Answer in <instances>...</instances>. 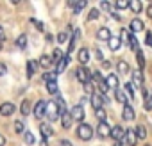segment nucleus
<instances>
[{
	"instance_id": "obj_23",
	"label": "nucleus",
	"mask_w": 152,
	"mask_h": 146,
	"mask_svg": "<svg viewBox=\"0 0 152 146\" xmlns=\"http://www.w3.org/2000/svg\"><path fill=\"white\" fill-rule=\"evenodd\" d=\"M124 93H125V96H127L129 102L134 100V86H132V82H125L124 84Z\"/></svg>"
},
{
	"instance_id": "obj_8",
	"label": "nucleus",
	"mask_w": 152,
	"mask_h": 146,
	"mask_svg": "<svg viewBox=\"0 0 152 146\" xmlns=\"http://www.w3.org/2000/svg\"><path fill=\"white\" fill-rule=\"evenodd\" d=\"M122 118H124V121H134V119H136V111H134V107L129 105V103H125L124 109H122Z\"/></svg>"
},
{
	"instance_id": "obj_39",
	"label": "nucleus",
	"mask_w": 152,
	"mask_h": 146,
	"mask_svg": "<svg viewBox=\"0 0 152 146\" xmlns=\"http://www.w3.org/2000/svg\"><path fill=\"white\" fill-rule=\"evenodd\" d=\"M83 89H84V93H86L88 96H93V84H91V82L84 84V86H83Z\"/></svg>"
},
{
	"instance_id": "obj_5",
	"label": "nucleus",
	"mask_w": 152,
	"mask_h": 146,
	"mask_svg": "<svg viewBox=\"0 0 152 146\" xmlns=\"http://www.w3.org/2000/svg\"><path fill=\"white\" fill-rule=\"evenodd\" d=\"M70 114H72V119L73 121H79V123H83L84 121V107L81 105V103H77V105H73L72 107V111H70Z\"/></svg>"
},
{
	"instance_id": "obj_7",
	"label": "nucleus",
	"mask_w": 152,
	"mask_h": 146,
	"mask_svg": "<svg viewBox=\"0 0 152 146\" xmlns=\"http://www.w3.org/2000/svg\"><path fill=\"white\" fill-rule=\"evenodd\" d=\"M143 30H145V23L140 18H132L131 23H129V32L131 34H138V32H143Z\"/></svg>"
},
{
	"instance_id": "obj_32",
	"label": "nucleus",
	"mask_w": 152,
	"mask_h": 146,
	"mask_svg": "<svg viewBox=\"0 0 152 146\" xmlns=\"http://www.w3.org/2000/svg\"><path fill=\"white\" fill-rule=\"evenodd\" d=\"M23 139H25V144H27V146H32V144L36 142V137H34V134H32L31 130H25Z\"/></svg>"
},
{
	"instance_id": "obj_31",
	"label": "nucleus",
	"mask_w": 152,
	"mask_h": 146,
	"mask_svg": "<svg viewBox=\"0 0 152 146\" xmlns=\"http://www.w3.org/2000/svg\"><path fill=\"white\" fill-rule=\"evenodd\" d=\"M115 98H116V102L122 103V105L127 103V96H125V93H124L122 89H116V91H115Z\"/></svg>"
},
{
	"instance_id": "obj_30",
	"label": "nucleus",
	"mask_w": 152,
	"mask_h": 146,
	"mask_svg": "<svg viewBox=\"0 0 152 146\" xmlns=\"http://www.w3.org/2000/svg\"><path fill=\"white\" fill-rule=\"evenodd\" d=\"M68 6H72V7H73V14H79V13H81V9H84V7L88 6V2H86V0H83V2H77V4L70 2Z\"/></svg>"
},
{
	"instance_id": "obj_21",
	"label": "nucleus",
	"mask_w": 152,
	"mask_h": 146,
	"mask_svg": "<svg viewBox=\"0 0 152 146\" xmlns=\"http://www.w3.org/2000/svg\"><path fill=\"white\" fill-rule=\"evenodd\" d=\"M129 9H131L134 14H140L141 9H143V4L140 2V0H129Z\"/></svg>"
},
{
	"instance_id": "obj_1",
	"label": "nucleus",
	"mask_w": 152,
	"mask_h": 146,
	"mask_svg": "<svg viewBox=\"0 0 152 146\" xmlns=\"http://www.w3.org/2000/svg\"><path fill=\"white\" fill-rule=\"evenodd\" d=\"M45 118L48 119V123H54L59 119V105L56 100H47V107H45Z\"/></svg>"
},
{
	"instance_id": "obj_52",
	"label": "nucleus",
	"mask_w": 152,
	"mask_h": 146,
	"mask_svg": "<svg viewBox=\"0 0 152 146\" xmlns=\"http://www.w3.org/2000/svg\"><path fill=\"white\" fill-rule=\"evenodd\" d=\"M39 146H48V141H47V137H41V142H39Z\"/></svg>"
},
{
	"instance_id": "obj_38",
	"label": "nucleus",
	"mask_w": 152,
	"mask_h": 146,
	"mask_svg": "<svg viewBox=\"0 0 152 146\" xmlns=\"http://www.w3.org/2000/svg\"><path fill=\"white\" fill-rule=\"evenodd\" d=\"M29 22H31V23H32V25H34V27H36V29H38V30H41V32H43V30H45V25H43V23H41V22H38V20H36V18H31V20H29Z\"/></svg>"
},
{
	"instance_id": "obj_53",
	"label": "nucleus",
	"mask_w": 152,
	"mask_h": 146,
	"mask_svg": "<svg viewBox=\"0 0 152 146\" xmlns=\"http://www.w3.org/2000/svg\"><path fill=\"white\" fill-rule=\"evenodd\" d=\"M113 146H127V144H125L124 141H115V142H113Z\"/></svg>"
},
{
	"instance_id": "obj_6",
	"label": "nucleus",
	"mask_w": 152,
	"mask_h": 146,
	"mask_svg": "<svg viewBox=\"0 0 152 146\" xmlns=\"http://www.w3.org/2000/svg\"><path fill=\"white\" fill-rule=\"evenodd\" d=\"M16 111V105L13 102H4V103H0V116H4V118H9L13 116Z\"/></svg>"
},
{
	"instance_id": "obj_46",
	"label": "nucleus",
	"mask_w": 152,
	"mask_h": 146,
	"mask_svg": "<svg viewBox=\"0 0 152 146\" xmlns=\"http://www.w3.org/2000/svg\"><path fill=\"white\" fill-rule=\"evenodd\" d=\"M145 43L148 46H152V32H147V38H145Z\"/></svg>"
},
{
	"instance_id": "obj_25",
	"label": "nucleus",
	"mask_w": 152,
	"mask_h": 146,
	"mask_svg": "<svg viewBox=\"0 0 152 146\" xmlns=\"http://www.w3.org/2000/svg\"><path fill=\"white\" fill-rule=\"evenodd\" d=\"M15 45H16L18 50H25V48H27V34H20V36L16 38Z\"/></svg>"
},
{
	"instance_id": "obj_22",
	"label": "nucleus",
	"mask_w": 152,
	"mask_h": 146,
	"mask_svg": "<svg viewBox=\"0 0 152 146\" xmlns=\"http://www.w3.org/2000/svg\"><path fill=\"white\" fill-rule=\"evenodd\" d=\"M129 48H131L134 53L140 50V41H138L136 34H131V32H129Z\"/></svg>"
},
{
	"instance_id": "obj_24",
	"label": "nucleus",
	"mask_w": 152,
	"mask_h": 146,
	"mask_svg": "<svg viewBox=\"0 0 152 146\" xmlns=\"http://www.w3.org/2000/svg\"><path fill=\"white\" fill-rule=\"evenodd\" d=\"M134 134H136V139L138 141H145L147 139V128H145V125H138L134 128Z\"/></svg>"
},
{
	"instance_id": "obj_15",
	"label": "nucleus",
	"mask_w": 152,
	"mask_h": 146,
	"mask_svg": "<svg viewBox=\"0 0 152 146\" xmlns=\"http://www.w3.org/2000/svg\"><path fill=\"white\" fill-rule=\"evenodd\" d=\"M95 36H97V39H100V41H109V39H111V30H109L107 27H100V29H97Z\"/></svg>"
},
{
	"instance_id": "obj_13",
	"label": "nucleus",
	"mask_w": 152,
	"mask_h": 146,
	"mask_svg": "<svg viewBox=\"0 0 152 146\" xmlns=\"http://www.w3.org/2000/svg\"><path fill=\"white\" fill-rule=\"evenodd\" d=\"M124 142H125L127 146H136V144H138V139H136L134 128H129V130H125V135H124Z\"/></svg>"
},
{
	"instance_id": "obj_29",
	"label": "nucleus",
	"mask_w": 152,
	"mask_h": 146,
	"mask_svg": "<svg viewBox=\"0 0 152 146\" xmlns=\"http://www.w3.org/2000/svg\"><path fill=\"white\" fill-rule=\"evenodd\" d=\"M136 61H138V69H140V71H143V68H145V53H143V50H141V48L136 52Z\"/></svg>"
},
{
	"instance_id": "obj_35",
	"label": "nucleus",
	"mask_w": 152,
	"mask_h": 146,
	"mask_svg": "<svg viewBox=\"0 0 152 146\" xmlns=\"http://www.w3.org/2000/svg\"><path fill=\"white\" fill-rule=\"evenodd\" d=\"M13 126H15V132H16V134H25V125H23V121L16 119Z\"/></svg>"
},
{
	"instance_id": "obj_17",
	"label": "nucleus",
	"mask_w": 152,
	"mask_h": 146,
	"mask_svg": "<svg viewBox=\"0 0 152 146\" xmlns=\"http://www.w3.org/2000/svg\"><path fill=\"white\" fill-rule=\"evenodd\" d=\"M31 111H32V103H31V100H29V98H23V100H22V105H20V112H22V116L27 118V116L31 114Z\"/></svg>"
},
{
	"instance_id": "obj_41",
	"label": "nucleus",
	"mask_w": 152,
	"mask_h": 146,
	"mask_svg": "<svg viewBox=\"0 0 152 146\" xmlns=\"http://www.w3.org/2000/svg\"><path fill=\"white\" fill-rule=\"evenodd\" d=\"M68 41V34L66 32H59L57 34V43H66Z\"/></svg>"
},
{
	"instance_id": "obj_27",
	"label": "nucleus",
	"mask_w": 152,
	"mask_h": 146,
	"mask_svg": "<svg viewBox=\"0 0 152 146\" xmlns=\"http://www.w3.org/2000/svg\"><path fill=\"white\" fill-rule=\"evenodd\" d=\"M45 89H47V93H48V95H57V93H59V86H57V80H50V82H47Z\"/></svg>"
},
{
	"instance_id": "obj_11",
	"label": "nucleus",
	"mask_w": 152,
	"mask_h": 146,
	"mask_svg": "<svg viewBox=\"0 0 152 146\" xmlns=\"http://www.w3.org/2000/svg\"><path fill=\"white\" fill-rule=\"evenodd\" d=\"M45 107H47V100H39L36 105H34V118H38V119H41V118H45Z\"/></svg>"
},
{
	"instance_id": "obj_47",
	"label": "nucleus",
	"mask_w": 152,
	"mask_h": 146,
	"mask_svg": "<svg viewBox=\"0 0 152 146\" xmlns=\"http://www.w3.org/2000/svg\"><path fill=\"white\" fill-rule=\"evenodd\" d=\"M6 41V32H4V27L0 25V43H4Z\"/></svg>"
},
{
	"instance_id": "obj_49",
	"label": "nucleus",
	"mask_w": 152,
	"mask_h": 146,
	"mask_svg": "<svg viewBox=\"0 0 152 146\" xmlns=\"http://www.w3.org/2000/svg\"><path fill=\"white\" fill-rule=\"evenodd\" d=\"M95 55H97L95 59H99V61H102V59H104V55H102V52H100V50H97V52H95Z\"/></svg>"
},
{
	"instance_id": "obj_18",
	"label": "nucleus",
	"mask_w": 152,
	"mask_h": 146,
	"mask_svg": "<svg viewBox=\"0 0 152 146\" xmlns=\"http://www.w3.org/2000/svg\"><path fill=\"white\" fill-rule=\"evenodd\" d=\"M39 132H41V137H52L56 132H54V128L50 126V123H39Z\"/></svg>"
},
{
	"instance_id": "obj_28",
	"label": "nucleus",
	"mask_w": 152,
	"mask_h": 146,
	"mask_svg": "<svg viewBox=\"0 0 152 146\" xmlns=\"http://www.w3.org/2000/svg\"><path fill=\"white\" fill-rule=\"evenodd\" d=\"M63 59H64V52H63L59 46L54 48V52H52V62H57V64H59Z\"/></svg>"
},
{
	"instance_id": "obj_19",
	"label": "nucleus",
	"mask_w": 152,
	"mask_h": 146,
	"mask_svg": "<svg viewBox=\"0 0 152 146\" xmlns=\"http://www.w3.org/2000/svg\"><path fill=\"white\" fill-rule=\"evenodd\" d=\"M116 69H118V73H120V75H127V73H131L129 62H127V61H124V59H120V61L116 62Z\"/></svg>"
},
{
	"instance_id": "obj_26",
	"label": "nucleus",
	"mask_w": 152,
	"mask_h": 146,
	"mask_svg": "<svg viewBox=\"0 0 152 146\" xmlns=\"http://www.w3.org/2000/svg\"><path fill=\"white\" fill-rule=\"evenodd\" d=\"M38 64H39L43 69H47V68H50V66H52V57H50V55H47V53H43V55L39 57Z\"/></svg>"
},
{
	"instance_id": "obj_16",
	"label": "nucleus",
	"mask_w": 152,
	"mask_h": 146,
	"mask_svg": "<svg viewBox=\"0 0 152 146\" xmlns=\"http://www.w3.org/2000/svg\"><path fill=\"white\" fill-rule=\"evenodd\" d=\"M77 59H79V62L84 66V64H88L90 62V50L86 48V46H83V48H79V53H77Z\"/></svg>"
},
{
	"instance_id": "obj_10",
	"label": "nucleus",
	"mask_w": 152,
	"mask_h": 146,
	"mask_svg": "<svg viewBox=\"0 0 152 146\" xmlns=\"http://www.w3.org/2000/svg\"><path fill=\"white\" fill-rule=\"evenodd\" d=\"M131 77H132V86H134V87H140V89L145 87V86H143V75H141L140 69L131 71Z\"/></svg>"
},
{
	"instance_id": "obj_33",
	"label": "nucleus",
	"mask_w": 152,
	"mask_h": 146,
	"mask_svg": "<svg viewBox=\"0 0 152 146\" xmlns=\"http://www.w3.org/2000/svg\"><path fill=\"white\" fill-rule=\"evenodd\" d=\"M97 18H100V11L97 9V7H93V9H90V14H88V22H93V20H97Z\"/></svg>"
},
{
	"instance_id": "obj_48",
	"label": "nucleus",
	"mask_w": 152,
	"mask_h": 146,
	"mask_svg": "<svg viewBox=\"0 0 152 146\" xmlns=\"http://www.w3.org/2000/svg\"><path fill=\"white\" fill-rule=\"evenodd\" d=\"M7 144V139H6V135L4 134H0V146H6Z\"/></svg>"
},
{
	"instance_id": "obj_20",
	"label": "nucleus",
	"mask_w": 152,
	"mask_h": 146,
	"mask_svg": "<svg viewBox=\"0 0 152 146\" xmlns=\"http://www.w3.org/2000/svg\"><path fill=\"white\" fill-rule=\"evenodd\" d=\"M107 45H109V50H111V52H118V50L122 48V41H120V38H116V36H111V39L107 41Z\"/></svg>"
},
{
	"instance_id": "obj_34",
	"label": "nucleus",
	"mask_w": 152,
	"mask_h": 146,
	"mask_svg": "<svg viewBox=\"0 0 152 146\" xmlns=\"http://www.w3.org/2000/svg\"><path fill=\"white\" fill-rule=\"evenodd\" d=\"M120 41H122V45L129 46V29H122V34H120Z\"/></svg>"
},
{
	"instance_id": "obj_43",
	"label": "nucleus",
	"mask_w": 152,
	"mask_h": 146,
	"mask_svg": "<svg viewBox=\"0 0 152 146\" xmlns=\"http://www.w3.org/2000/svg\"><path fill=\"white\" fill-rule=\"evenodd\" d=\"M111 4L109 2H100V9H104V11H111Z\"/></svg>"
},
{
	"instance_id": "obj_36",
	"label": "nucleus",
	"mask_w": 152,
	"mask_h": 146,
	"mask_svg": "<svg viewBox=\"0 0 152 146\" xmlns=\"http://www.w3.org/2000/svg\"><path fill=\"white\" fill-rule=\"evenodd\" d=\"M115 7H116V9H127V7H129V0H116V2H115Z\"/></svg>"
},
{
	"instance_id": "obj_50",
	"label": "nucleus",
	"mask_w": 152,
	"mask_h": 146,
	"mask_svg": "<svg viewBox=\"0 0 152 146\" xmlns=\"http://www.w3.org/2000/svg\"><path fill=\"white\" fill-rule=\"evenodd\" d=\"M147 16L152 18V4H148V7H147Z\"/></svg>"
},
{
	"instance_id": "obj_4",
	"label": "nucleus",
	"mask_w": 152,
	"mask_h": 146,
	"mask_svg": "<svg viewBox=\"0 0 152 146\" xmlns=\"http://www.w3.org/2000/svg\"><path fill=\"white\" fill-rule=\"evenodd\" d=\"M97 137L100 139V141H106L109 135H111V126L106 123V121H99V125H97Z\"/></svg>"
},
{
	"instance_id": "obj_3",
	"label": "nucleus",
	"mask_w": 152,
	"mask_h": 146,
	"mask_svg": "<svg viewBox=\"0 0 152 146\" xmlns=\"http://www.w3.org/2000/svg\"><path fill=\"white\" fill-rule=\"evenodd\" d=\"M75 79H77L83 86L91 82V69H88L86 66H79L77 69H75Z\"/></svg>"
},
{
	"instance_id": "obj_12",
	"label": "nucleus",
	"mask_w": 152,
	"mask_h": 146,
	"mask_svg": "<svg viewBox=\"0 0 152 146\" xmlns=\"http://www.w3.org/2000/svg\"><path fill=\"white\" fill-rule=\"evenodd\" d=\"M124 135H125V130H124L122 125L111 126V135H109V137H113L115 141H124Z\"/></svg>"
},
{
	"instance_id": "obj_14",
	"label": "nucleus",
	"mask_w": 152,
	"mask_h": 146,
	"mask_svg": "<svg viewBox=\"0 0 152 146\" xmlns=\"http://www.w3.org/2000/svg\"><path fill=\"white\" fill-rule=\"evenodd\" d=\"M106 84H107V87H111V89H120V80H118V75H115V73H109V75L106 77Z\"/></svg>"
},
{
	"instance_id": "obj_42",
	"label": "nucleus",
	"mask_w": 152,
	"mask_h": 146,
	"mask_svg": "<svg viewBox=\"0 0 152 146\" xmlns=\"http://www.w3.org/2000/svg\"><path fill=\"white\" fill-rule=\"evenodd\" d=\"M95 114H97L99 121H106V111H104V109H99V111H95Z\"/></svg>"
},
{
	"instance_id": "obj_40",
	"label": "nucleus",
	"mask_w": 152,
	"mask_h": 146,
	"mask_svg": "<svg viewBox=\"0 0 152 146\" xmlns=\"http://www.w3.org/2000/svg\"><path fill=\"white\" fill-rule=\"evenodd\" d=\"M56 73H43V80L45 82H50V80H56Z\"/></svg>"
},
{
	"instance_id": "obj_45",
	"label": "nucleus",
	"mask_w": 152,
	"mask_h": 146,
	"mask_svg": "<svg viewBox=\"0 0 152 146\" xmlns=\"http://www.w3.org/2000/svg\"><path fill=\"white\" fill-rule=\"evenodd\" d=\"M59 146H73V144H72V141H68V139H61V141H59Z\"/></svg>"
},
{
	"instance_id": "obj_9",
	"label": "nucleus",
	"mask_w": 152,
	"mask_h": 146,
	"mask_svg": "<svg viewBox=\"0 0 152 146\" xmlns=\"http://www.w3.org/2000/svg\"><path fill=\"white\" fill-rule=\"evenodd\" d=\"M38 68H39V64H38V61H34V59H31V61H27V64H25V75H27V79H32L34 77V73L38 71Z\"/></svg>"
},
{
	"instance_id": "obj_51",
	"label": "nucleus",
	"mask_w": 152,
	"mask_h": 146,
	"mask_svg": "<svg viewBox=\"0 0 152 146\" xmlns=\"http://www.w3.org/2000/svg\"><path fill=\"white\" fill-rule=\"evenodd\" d=\"M111 18H113V20H120V14L115 13V11H111Z\"/></svg>"
},
{
	"instance_id": "obj_2",
	"label": "nucleus",
	"mask_w": 152,
	"mask_h": 146,
	"mask_svg": "<svg viewBox=\"0 0 152 146\" xmlns=\"http://www.w3.org/2000/svg\"><path fill=\"white\" fill-rule=\"evenodd\" d=\"M75 134H77V137L81 139V141H91V137H93V126L90 125V123H79V126L75 128Z\"/></svg>"
},
{
	"instance_id": "obj_44",
	"label": "nucleus",
	"mask_w": 152,
	"mask_h": 146,
	"mask_svg": "<svg viewBox=\"0 0 152 146\" xmlns=\"http://www.w3.org/2000/svg\"><path fill=\"white\" fill-rule=\"evenodd\" d=\"M6 73H7V66L4 62H0V77H4Z\"/></svg>"
},
{
	"instance_id": "obj_37",
	"label": "nucleus",
	"mask_w": 152,
	"mask_h": 146,
	"mask_svg": "<svg viewBox=\"0 0 152 146\" xmlns=\"http://www.w3.org/2000/svg\"><path fill=\"white\" fill-rule=\"evenodd\" d=\"M143 109H145V111H152V95H148V96L143 100Z\"/></svg>"
}]
</instances>
